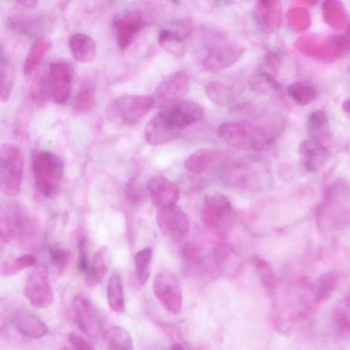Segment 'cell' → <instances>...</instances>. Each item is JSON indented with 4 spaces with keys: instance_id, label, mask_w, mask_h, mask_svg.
Here are the masks:
<instances>
[{
    "instance_id": "cell-1",
    "label": "cell",
    "mask_w": 350,
    "mask_h": 350,
    "mask_svg": "<svg viewBox=\"0 0 350 350\" xmlns=\"http://www.w3.org/2000/svg\"><path fill=\"white\" fill-rule=\"evenodd\" d=\"M283 130L280 122L264 126L247 121L225 122L218 129L219 137L235 148L260 151L268 148Z\"/></svg>"
},
{
    "instance_id": "cell-2",
    "label": "cell",
    "mask_w": 350,
    "mask_h": 350,
    "mask_svg": "<svg viewBox=\"0 0 350 350\" xmlns=\"http://www.w3.org/2000/svg\"><path fill=\"white\" fill-rule=\"evenodd\" d=\"M31 170L38 192L45 198L54 196L63 176L62 160L53 152L41 151L34 155Z\"/></svg>"
},
{
    "instance_id": "cell-3",
    "label": "cell",
    "mask_w": 350,
    "mask_h": 350,
    "mask_svg": "<svg viewBox=\"0 0 350 350\" xmlns=\"http://www.w3.org/2000/svg\"><path fill=\"white\" fill-rule=\"evenodd\" d=\"M24 158L15 144L0 145V191L8 197L16 195L21 187Z\"/></svg>"
},
{
    "instance_id": "cell-4",
    "label": "cell",
    "mask_w": 350,
    "mask_h": 350,
    "mask_svg": "<svg viewBox=\"0 0 350 350\" xmlns=\"http://www.w3.org/2000/svg\"><path fill=\"white\" fill-rule=\"evenodd\" d=\"M203 107L191 100H178L161 107L155 116L167 127L179 131L201 120Z\"/></svg>"
},
{
    "instance_id": "cell-5",
    "label": "cell",
    "mask_w": 350,
    "mask_h": 350,
    "mask_svg": "<svg viewBox=\"0 0 350 350\" xmlns=\"http://www.w3.org/2000/svg\"><path fill=\"white\" fill-rule=\"evenodd\" d=\"M154 107L151 96L145 95H124L110 104L108 113L113 119L124 124H136Z\"/></svg>"
},
{
    "instance_id": "cell-6",
    "label": "cell",
    "mask_w": 350,
    "mask_h": 350,
    "mask_svg": "<svg viewBox=\"0 0 350 350\" xmlns=\"http://www.w3.org/2000/svg\"><path fill=\"white\" fill-rule=\"evenodd\" d=\"M72 306L76 324L83 334L92 338L103 334L105 316L91 300L77 295L73 298Z\"/></svg>"
},
{
    "instance_id": "cell-7",
    "label": "cell",
    "mask_w": 350,
    "mask_h": 350,
    "mask_svg": "<svg viewBox=\"0 0 350 350\" xmlns=\"http://www.w3.org/2000/svg\"><path fill=\"white\" fill-rule=\"evenodd\" d=\"M297 42L312 45L302 52L322 61H329L345 56L349 51V39L346 35L329 36H306Z\"/></svg>"
},
{
    "instance_id": "cell-8",
    "label": "cell",
    "mask_w": 350,
    "mask_h": 350,
    "mask_svg": "<svg viewBox=\"0 0 350 350\" xmlns=\"http://www.w3.org/2000/svg\"><path fill=\"white\" fill-rule=\"evenodd\" d=\"M154 296L163 307L172 314L182 309L183 293L176 275L169 271L158 273L153 281Z\"/></svg>"
},
{
    "instance_id": "cell-9",
    "label": "cell",
    "mask_w": 350,
    "mask_h": 350,
    "mask_svg": "<svg viewBox=\"0 0 350 350\" xmlns=\"http://www.w3.org/2000/svg\"><path fill=\"white\" fill-rule=\"evenodd\" d=\"M157 221L163 234L176 243L182 242L189 231L187 215L176 204L159 210Z\"/></svg>"
},
{
    "instance_id": "cell-10",
    "label": "cell",
    "mask_w": 350,
    "mask_h": 350,
    "mask_svg": "<svg viewBox=\"0 0 350 350\" xmlns=\"http://www.w3.org/2000/svg\"><path fill=\"white\" fill-rule=\"evenodd\" d=\"M24 294L37 308H45L52 304L53 294L46 266L39 265L33 270L25 286Z\"/></svg>"
},
{
    "instance_id": "cell-11",
    "label": "cell",
    "mask_w": 350,
    "mask_h": 350,
    "mask_svg": "<svg viewBox=\"0 0 350 350\" xmlns=\"http://www.w3.org/2000/svg\"><path fill=\"white\" fill-rule=\"evenodd\" d=\"M189 79L183 71H176L166 77L157 87L152 96L154 106L163 107L180 100L187 92Z\"/></svg>"
},
{
    "instance_id": "cell-12",
    "label": "cell",
    "mask_w": 350,
    "mask_h": 350,
    "mask_svg": "<svg viewBox=\"0 0 350 350\" xmlns=\"http://www.w3.org/2000/svg\"><path fill=\"white\" fill-rule=\"evenodd\" d=\"M244 51V48L239 44L226 41L219 42L208 49L204 59V66L212 72L222 70L239 61Z\"/></svg>"
},
{
    "instance_id": "cell-13",
    "label": "cell",
    "mask_w": 350,
    "mask_h": 350,
    "mask_svg": "<svg viewBox=\"0 0 350 350\" xmlns=\"http://www.w3.org/2000/svg\"><path fill=\"white\" fill-rule=\"evenodd\" d=\"M146 189L154 206L159 210L175 205L180 198L179 187L163 176H154L147 183Z\"/></svg>"
},
{
    "instance_id": "cell-14",
    "label": "cell",
    "mask_w": 350,
    "mask_h": 350,
    "mask_svg": "<svg viewBox=\"0 0 350 350\" xmlns=\"http://www.w3.org/2000/svg\"><path fill=\"white\" fill-rule=\"evenodd\" d=\"M48 72L51 96L58 104L65 103L71 92L72 73L69 65L57 62L49 66Z\"/></svg>"
},
{
    "instance_id": "cell-15",
    "label": "cell",
    "mask_w": 350,
    "mask_h": 350,
    "mask_svg": "<svg viewBox=\"0 0 350 350\" xmlns=\"http://www.w3.org/2000/svg\"><path fill=\"white\" fill-rule=\"evenodd\" d=\"M231 208L230 200L224 193H207L203 198L202 219L206 226L214 227L230 215Z\"/></svg>"
},
{
    "instance_id": "cell-16",
    "label": "cell",
    "mask_w": 350,
    "mask_h": 350,
    "mask_svg": "<svg viewBox=\"0 0 350 350\" xmlns=\"http://www.w3.org/2000/svg\"><path fill=\"white\" fill-rule=\"evenodd\" d=\"M143 16L139 11H131L119 16L114 23L117 43L122 49H126L143 27Z\"/></svg>"
},
{
    "instance_id": "cell-17",
    "label": "cell",
    "mask_w": 350,
    "mask_h": 350,
    "mask_svg": "<svg viewBox=\"0 0 350 350\" xmlns=\"http://www.w3.org/2000/svg\"><path fill=\"white\" fill-rule=\"evenodd\" d=\"M298 154L302 165L310 172L319 171L329 157V150L325 145L310 139L303 140L299 144Z\"/></svg>"
},
{
    "instance_id": "cell-18",
    "label": "cell",
    "mask_w": 350,
    "mask_h": 350,
    "mask_svg": "<svg viewBox=\"0 0 350 350\" xmlns=\"http://www.w3.org/2000/svg\"><path fill=\"white\" fill-rule=\"evenodd\" d=\"M16 329L30 338H40L48 332V327L37 316L26 309L17 310L12 317Z\"/></svg>"
},
{
    "instance_id": "cell-19",
    "label": "cell",
    "mask_w": 350,
    "mask_h": 350,
    "mask_svg": "<svg viewBox=\"0 0 350 350\" xmlns=\"http://www.w3.org/2000/svg\"><path fill=\"white\" fill-rule=\"evenodd\" d=\"M256 18L260 27L266 32H273L280 25L282 9L278 1H258Z\"/></svg>"
},
{
    "instance_id": "cell-20",
    "label": "cell",
    "mask_w": 350,
    "mask_h": 350,
    "mask_svg": "<svg viewBox=\"0 0 350 350\" xmlns=\"http://www.w3.org/2000/svg\"><path fill=\"white\" fill-rule=\"evenodd\" d=\"M111 262L110 252L107 247L100 248L94 255L85 275L88 286L94 287L104 279Z\"/></svg>"
},
{
    "instance_id": "cell-21",
    "label": "cell",
    "mask_w": 350,
    "mask_h": 350,
    "mask_svg": "<svg viewBox=\"0 0 350 350\" xmlns=\"http://www.w3.org/2000/svg\"><path fill=\"white\" fill-rule=\"evenodd\" d=\"M68 46L72 56L79 62L89 63L96 55V43L87 34L82 33L72 34L69 38Z\"/></svg>"
},
{
    "instance_id": "cell-22",
    "label": "cell",
    "mask_w": 350,
    "mask_h": 350,
    "mask_svg": "<svg viewBox=\"0 0 350 350\" xmlns=\"http://www.w3.org/2000/svg\"><path fill=\"white\" fill-rule=\"evenodd\" d=\"M307 131L310 139L324 145L332 137L327 114L322 110L311 113L308 118Z\"/></svg>"
},
{
    "instance_id": "cell-23",
    "label": "cell",
    "mask_w": 350,
    "mask_h": 350,
    "mask_svg": "<svg viewBox=\"0 0 350 350\" xmlns=\"http://www.w3.org/2000/svg\"><path fill=\"white\" fill-rule=\"evenodd\" d=\"M190 32V25L185 22H178L172 27L162 29L159 36V42L165 49L173 53L180 51L178 45L184 41Z\"/></svg>"
},
{
    "instance_id": "cell-24",
    "label": "cell",
    "mask_w": 350,
    "mask_h": 350,
    "mask_svg": "<svg viewBox=\"0 0 350 350\" xmlns=\"http://www.w3.org/2000/svg\"><path fill=\"white\" fill-rule=\"evenodd\" d=\"M221 153L215 149L202 148L193 152L185 161V168L191 173L199 174L204 172L217 161Z\"/></svg>"
},
{
    "instance_id": "cell-25",
    "label": "cell",
    "mask_w": 350,
    "mask_h": 350,
    "mask_svg": "<svg viewBox=\"0 0 350 350\" xmlns=\"http://www.w3.org/2000/svg\"><path fill=\"white\" fill-rule=\"evenodd\" d=\"M179 133V131L167 127L154 116L146 125L144 136L148 144L157 146L173 140Z\"/></svg>"
},
{
    "instance_id": "cell-26",
    "label": "cell",
    "mask_w": 350,
    "mask_h": 350,
    "mask_svg": "<svg viewBox=\"0 0 350 350\" xmlns=\"http://www.w3.org/2000/svg\"><path fill=\"white\" fill-rule=\"evenodd\" d=\"M10 21L13 28L29 36L41 32L46 25V18L43 15H15Z\"/></svg>"
},
{
    "instance_id": "cell-27",
    "label": "cell",
    "mask_w": 350,
    "mask_h": 350,
    "mask_svg": "<svg viewBox=\"0 0 350 350\" xmlns=\"http://www.w3.org/2000/svg\"><path fill=\"white\" fill-rule=\"evenodd\" d=\"M51 46L52 42L49 38L42 36L36 38L25 59L24 72L29 75L35 71Z\"/></svg>"
},
{
    "instance_id": "cell-28",
    "label": "cell",
    "mask_w": 350,
    "mask_h": 350,
    "mask_svg": "<svg viewBox=\"0 0 350 350\" xmlns=\"http://www.w3.org/2000/svg\"><path fill=\"white\" fill-rule=\"evenodd\" d=\"M96 105V90L90 82H85L79 88L72 103L75 114L83 115L91 111Z\"/></svg>"
},
{
    "instance_id": "cell-29",
    "label": "cell",
    "mask_w": 350,
    "mask_h": 350,
    "mask_svg": "<svg viewBox=\"0 0 350 350\" xmlns=\"http://www.w3.org/2000/svg\"><path fill=\"white\" fill-rule=\"evenodd\" d=\"M107 297L111 310L116 313L124 312L125 300L122 279L118 273L111 275L108 280Z\"/></svg>"
},
{
    "instance_id": "cell-30",
    "label": "cell",
    "mask_w": 350,
    "mask_h": 350,
    "mask_svg": "<svg viewBox=\"0 0 350 350\" xmlns=\"http://www.w3.org/2000/svg\"><path fill=\"white\" fill-rule=\"evenodd\" d=\"M104 334L107 350H134L132 337L125 328L113 326Z\"/></svg>"
},
{
    "instance_id": "cell-31",
    "label": "cell",
    "mask_w": 350,
    "mask_h": 350,
    "mask_svg": "<svg viewBox=\"0 0 350 350\" xmlns=\"http://www.w3.org/2000/svg\"><path fill=\"white\" fill-rule=\"evenodd\" d=\"M250 90L257 94L273 96L281 91L280 83L272 75L266 72H258L251 77L249 81Z\"/></svg>"
},
{
    "instance_id": "cell-32",
    "label": "cell",
    "mask_w": 350,
    "mask_h": 350,
    "mask_svg": "<svg viewBox=\"0 0 350 350\" xmlns=\"http://www.w3.org/2000/svg\"><path fill=\"white\" fill-rule=\"evenodd\" d=\"M14 69L3 49L0 46V101L6 102L14 83Z\"/></svg>"
},
{
    "instance_id": "cell-33",
    "label": "cell",
    "mask_w": 350,
    "mask_h": 350,
    "mask_svg": "<svg viewBox=\"0 0 350 350\" xmlns=\"http://www.w3.org/2000/svg\"><path fill=\"white\" fill-rule=\"evenodd\" d=\"M29 95L38 105H44L51 97L48 70L41 71L36 75L30 88Z\"/></svg>"
},
{
    "instance_id": "cell-34",
    "label": "cell",
    "mask_w": 350,
    "mask_h": 350,
    "mask_svg": "<svg viewBox=\"0 0 350 350\" xmlns=\"http://www.w3.org/2000/svg\"><path fill=\"white\" fill-rule=\"evenodd\" d=\"M325 22L336 29H342L347 23V15L343 5L338 1H327L322 5Z\"/></svg>"
},
{
    "instance_id": "cell-35",
    "label": "cell",
    "mask_w": 350,
    "mask_h": 350,
    "mask_svg": "<svg viewBox=\"0 0 350 350\" xmlns=\"http://www.w3.org/2000/svg\"><path fill=\"white\" fill-rule=\"evenodd\" d=\"M286 91L289 97L299 105H308L317 96V92L312 85L301 81L291 83Z\"/></svg>"
},
{
    "instance_id": "cell-36",
    "label": "cell",
    "mask_w": 350,
    "mask_h": 350,
    "mask_svg": "<svg viewBox=\"0 0 350 350\" xmlns=\"http://www.w3.org/2000/svg\"><path fill=\"white\" fill-rule=\"evenodd\" d=\"M205 92L213 103L221 107L228 106L234 99V95L230 88L221 82L208 83L205 86Z\"/></svg>"
},
{
    "instance_id": "cell-37",
    "label": "cell",
    "mask_w": 350,
    "mask_h": 350,
    "mask_svg": "<svg viewBox=\"0 0 350 350\" xmlns=\"http://www.w3.org/2000/svg\"><path fill=\"white\" fill-rule=\"evenodd\" d=\"M152 256V252L150 247L141 250L135 256L137 278L141 285L145 284L149 278Z\"/></svg>"
},
{
    "instance_id": "cell-38",
    "label": "cell",
    "mask_w": 350,
    "mask_h": 350,
    "mask_svg": "<svg viewBox=\"0 0 350 350\" xmlns=\"http://www.w3.org/2000/svg\"><path fill=\"white\" fill-rule=\"evenodd\" d=\"M252 262L262 284L270 288L275 284V275L271 265L266 260L254 256Z\"/></svg>"
},
{
    "instance_id": "cell-39",
    "label": "cell",
    "mask_w": 350,
    "mask_h": 350,
    "mask_svg": "<svg viewBox=\"0 0 350 350\" xmlns=\"http://www.w3.org/2000/svg\"><path fill=\"white\" fill-rule=\"evenodd\" d=\"M126 196L131 204L139 206L146 202L148 191L139 181L131 179L126 186Z\"/></svg>"
},
{
    "instance_id": "cell-40",
    "label": "cell",
    "mask_w": 350,
    "mask_h": 350,
    "mask_svg": "<svg viewBox=\"0 0 350 350\" xmlns=\"http://www.w3.org/2000/svg\"><path fill=\"white\" fill-rule=\"evenodd\" d=\"M289 25L295 31H303L310 24V15L303 8H293L288 11L287 16Z\"/></svg>"
},
{
    "instance_id": "cell-41",
    "label": "cell",
    "mask_w": 350,
    "mask_h": 350,
    "mask_svg": "<svg viewBox=\"0 0 350 350\" xmlns=\"http://www.w3.org/2000/svg\"><path fill=\"white\" fill-rule=\"evenodd\" d=\"M36 263V258L33 256L26 254L21 256L14 261L5 264L2 273L5 275H10L25 268L33 266Z\"/></svg>"
},
{
    "instance_id": "cell-42",
    "label": "cell",
    "mask_w": 350,
    "mask_h": 350,
    "mask_svg": "<svg viewBox=\"0 0 350 350\" xmlns=\"http://www.w3.org/2000/svg\"><path fill=\"white\" fill-rule=\"evenodd\" d=\"M48 252L51 263L59 269H64L69 259L68 251L59 245H51Z\"/></svg>"
},
{
    "instance_id": "cell-43",
    "label": "cell",
    "mask_w": 350,
    "mask_h": 350,
    "mask_svg": "<svg viewBox=\"0 0 350 350\" xmlns=\"http://www.w3.org/2000/svg\"><path fill=\"white\" fill-rule=\"evenodd\" d=\"M337 283V277L334 273L323 274L318 284V296L322 298L329 294Z\"/></svg>"
},
{
    "instance_id": "cell-44",
    "label": "cell",
    "mask_w": 350,
    "mask_h": 350,
    "mask_svg": "<svg viewBox=\"0 0 350 350\" xmlns=\"http://www.w3.org/2000/svg\"><path fill=\"white\" fill-rule=\"evenodd\" d=\"M88 242L85 239H81L78 242L77 269L81 273L88 270L90 261L88 257Z\"/></svg>"
},
{
    "instance_id": "cell-45",
    "label": "cell",
    "mask_w": 350,
    "mask_h": 350,
    "mask_svg": "<svg viewBox=\"0 0 350 350\" xmlns=\"http://www.w3.org/2000/svg\"><path fill=\"white\" fill-rule=\"evenodd\" d=\"M68 338L76 350H95L87 340L77 333H70Z\"/></svg>"
},
{
    "instance_id": "cell-46",
    "label": "cell",
    "mask_w": 350,
    "mask_h": 350,
    "mask_svg": "<svg viewBox=\"0 0 350 350\" xmlns=\"http://www.w3.org/2000/svg\"><path fill=\"white\" fill-rule=\"evenodd\" d=\"M281 61L282 59L280 56L275 53H269L265 57L266 65L274 72L278 71L280 66Z\"/></svg>"
},
{
    "instance_id": "cell-47",
    "label": "cell",
    "mask_w": 350,
    "mask_h": 350,
    "mask_svg": "<svg viewBox=\"0 0 350 350\" xmlns=\"http://www.w3.org/2000/svg\"><path fill=\"white\" fill-rule=\"evenodd\" d=\"M16 3L22 8L26 9H33L37 6L38 1L34 0H20L17 1Z\"/></svg>"
},
{
    "instance_id": "cell-48",
    "label": "cell",
    "mask_w": 350,
    "mask_h": 350,
    "mask_svg": "<svg viewBox=\"0 0 350 350\" xmlns=\"http://www.w3.org/2000/svg\"><path fill=\"white\" fill-rule=\"evenodd\" d=\"M7 327V321L5 317L0 313V334L4 332Z\"/></svg>"
},
{
    "instance_id": "cell-49",
    "label": "cell",
    "mask_w": 350,
    "mask_h": 350,
    "mask_svg": "<svg viewBox=\"0 0 350 350\" xmlns=\"http://www.w3.org/2000/svg\"><path fill=\"white\" fill-rule=\"evenodd\" d=\"M342 108L345 110V111L347 114H349V100H346L343 102Z\"/></svg>"
},
{
    "instance_id": "cell-50",
    "label": "cell",
    "mask_w": 350,
    "mask_h": 350,
    "mask_svg": "<svg viewBox=\"0 0 350 350\" xmlns=\"http://www.w3.org/2000/svg\"><path fill=\"white\" fill-rule=\"evenodd\" d=\"M171 350H185V349L184 348V347L181 344H180V343H175L172 347V349Z\"/></svg>"
},
{
    "instance_id": "cell-51",
    "label": "cell",
    "mask_w": 350,
    "mask_h": 350,
    "mask_svg": "<svg viewBox=\"0 0 350 350\" xmlns=\"http://www.w3.org/2000/svg\"><path fill=\"white\" fill-rule=\"evenodd\" d=\"M3 241H5V239L3 234L0 232V248Z\"/></svg>"
},
{
    "instance_id": "cell-52",
    "label": "cell",
    "mask_w": 350,
    "mask_h": 350,
    "mask_svg": "<svg viewBox=\"0 0 350 350\" xmlns=\"http://www.w3.org/2000/svg\"><path fill=\"white\" fill-rule=\"evenodd\" d=\"M61 350H70V349H68V348H67V347H64V348H63V349H61Z\"/></svg>"
}]
</instances>
